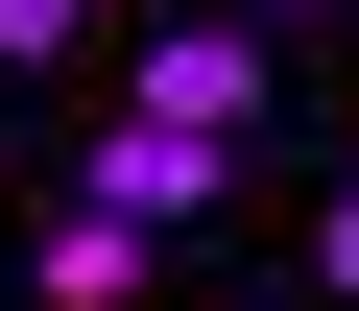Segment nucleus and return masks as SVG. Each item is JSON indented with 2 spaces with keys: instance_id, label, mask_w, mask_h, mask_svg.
Returning a JSON list of instances; mask_svg holds the SVG:
<instances>
[{
  "instance_id": "obj_2",
  "label": "nucleus",
  "mask_w": 359,
  "mask_h": 311,
  "mask_svg": "<svg viewBox=\"0 0 359 311\" xmlns=\"http://www.w3.org/2000/svg\"><path fill=\"white\" fill-rule=\"evenodd\" d=\"M120 120H192V144H240V120H264V25H144Z\"/></svg>"
},
{
  "instance_id": "obj_1",
  "label": "nucleus",
  "mask_w": 359,
  "mask_h": 311,
  "mask_svg": "<svg viewBox=\"0 0 359 311\" xmlns=\"http://www.w3.org/2000/svg\"><path fill=\"white\" fill-rule=\"evenodd\" d=\"M240 192V144H192V120H72V216H120V240H192Z\"/></svg>"
},
{
  "instance_id": "obj_4",
  "label": "nucleus",
  "mask_w": 359,
  "mask_h": 311,
  "mask_svg": "<svg viewBox=\"0 0 359 311\" xmlns=\"http://www.w3.org/2000/svg\"><path fill=\"white\" fill-rule=\"evenodd\" d=\"M311 263H335V287H359V168H335V216H311Z\"/></svg>"
},
{
  "instance_id": "obj_5",
  "label": "nucleus",
  "mask_w": 359,
  "mask_h": 311,
  "mask_svg": "<svg viewBox=\"0 0 359 311\" xmlns=\"http://www.w3.org/2000/svg\"><path fill=\"white\" fill-rule=\"evenodd\" d=\"M264 25H311V0H264Z\"/></svg>"
},
{
  "instance_id": "obj_3",
  "label": "nucleus",
  "mask_w": 359,
  "mask_h": 311,
  "mask_svg": "<svg viewBox=\"0 0 359 311\" xmlns=\"http://www.w3.org/2000/svg\"><path fill=\"white\" fill-rule=\"evenodd\" d=\"M72 25H120V0H0V48H25V72H48V48H72Z\"/></svg>"
}]
</instances>
